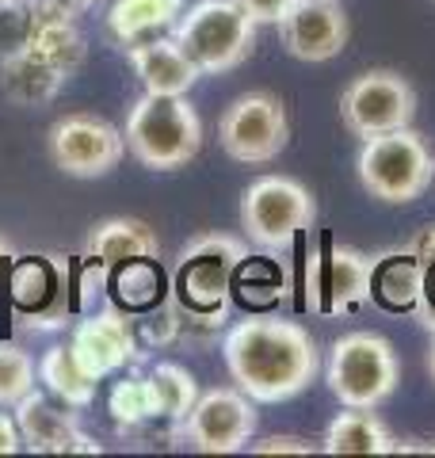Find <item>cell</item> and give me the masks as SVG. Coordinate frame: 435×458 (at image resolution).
Returning <instances> with one entry per match:
<instances>
[{"label":"cell","mask_w":435,"mask_h":458,"mask_svg":"<svg viewBox=\"0 0 435 458\" xmlns=\"http://www.w3.org/2000/svg\"><path fill=\"white\" fill-rule=\"evenodd\" d=\"M222 352L237 390L260 405H279V401L298 397L321 367L317 344L306 328L286 318H268V313L237 321L226 333Z\"/></svg>","instance_id":"1"},{"label":"cell","mask_w":435,"mask_h":458,"mask_svg":"<svg viewBox=\"0 0 435 458\" xmlns=\"http://www.w3.org/2000/svg\"><path fill=\"white\" fill-rule=\"evenodd\" d=\"M249 256L241 237L229 233H202L192 245H183L172 271V298L187 318L218 321L229 318V298H234V276L241 260Z\"/></svg>","instance_id":"2"},{"label":"cell","mask_w":435,"mask_h":458,"mask_svg":"<svg viewBox=\"0 0 435 458\" xmlns=\"http://www.w3.org/2000/svg\"><path fill=\"white\" fill-rule=\"evenodd\" d=\"M126 149L134 161L153 172L183 168L202 146V123L187 96H157L145 92L126 114Z\"/></svg>","instance_id":"3"},{"label":"cell","mask_w":435,"mask_h":458,"mask_svg":"<svg viewBox=\"0 0 435 458\" xmlns=\"http://www.w3.org/2000/svg\"><path fill=\"white\" fill-rule=\"evenodd\" d=\"M355 168L367 195L394 207L416 203L435 180V157L424 146V138L409 131V126L367 138L359 149Z\"/></svg>","instance_id":"4"},{"label":"cell","mask_w":435,"mask_h":458,"mask_svg":"<svg viewBox=\"0 0 435 458\" xmlns=\"http://www.w3.org/2000/svg\"><path fill=\"white\" fill-rule=\"evenodd\" d=\"M172 38L199 65V73H229L252 54L256 20L237 0H199L172 23Z\"/></svg>","instance_id":"5"},{"label":"cell","mask_w":435,"mask_h":458,"mask_svg":"<svg viewBox=\"0 0 435 458\" xmlns=\"http://www.w3.org/2000/svg\"><path fill=\"white\" fill-rule=\"evenodd\" d=\"M325 382L347 409H379L397 390L401 367L394 344L379 333H347L328 348Z\"/></svg>","instance_id":"6"},{"label":"cell","mask_w":435,"mask_h":458,"mask_svg":"<svg viewBox=\"0 0 435 458\" xmlns=\"http://www.w3.org/2000/svg\"><path fill=\"white\" fill-rule=\"evenodd\" d=\"M313 195L290 176H260L241 195V229L260 249L279 252L313 222Z\"/></svg>","instance_id":"7"},{"label":"cell","mask_w":435,"mask_h":458,"mask_svg":"<svg viewBox=\"0 0 435 458\" xmlns=\"http://www.w3.org/2000/svg\"><path fill=\"white\" fill-rule=\"evenodd\" d=\"M290 123L279 96L249 92L237 96L218 119V141L241 165H268L286 149Z\"/></svg>","instance_id":"8"},{"label":"cell","mask_w":435,"mask_h":458,"mask_svg":"<svg viewBox=\"0 0 435 458\" xmlns=\"http://www.w3.org/2000/svg\"><path fill=\"white\" fill-rule=\"evenodd\" d=\"M256 436V401L234 390V386H214L199 394L192 412L180 420V439L202 454H234L244 451Z\"/></svg>","instance_id":"9"},{"label":"cell","mask_w":435,"mask_h":458,"mask_svg":"<svg viewBox=\"0 0 435 458\" xmlns=\"http://www.w3.org/2000/svg\"><path fill=\"white\" fill-rule=\"evenodd\" d=\"M416 114V92L394 69H371L340 92V119L355 138L401 131Z\"/></svg>","instance_id":"10"},{"label":"cell","mask_w":435,"mask_h":458,"mask_svg":"<svg viewBox=\"0 0 435 458\" xmlns=\"http://www.w3.org/2000/svg\"><path fill=\"white\" fill-rule=\"evenodd\" d=\"M8 294H12V306H16V318L23 328L65 325L72 313L69 264L50 252L16 256L8 271Z\"/></svg>","instance_id":"11"},{"label":"cell","mask_w":435,"mask_h":458,"mask_svg":"<svg viewBox=\"0 0 435 458\" xmlns=\"http://www.w3.org/2000/svg\"><path fill=\"white\" fill-rule=\"evenodd\" d=\"M50 161L65 172V176L77 180H96L107 176V172L123 161L126 153V138L119 126H111L99 114H65L50 126Z\"/></svg>","instance_id":"12"},{"label":"cell","mask_w":435,"mask_h":458,"mask_svg":"<svg viewBox=\"0 0 435 458\" xmlns=\"http://www.w3.org/2000/svg\"><path fill=\"white\" fill-rule=\"evenodd\" d=\"M371 271L374 260L347 245H328L310 256L306 267V302L325 318L352 313L371 302Z\"/></svg>","instance_id":"13"},{"label":"cell","mask_w":435,"mask_h":458,"mask_svg":"<svg viewBox=\"0 0 435 458\" xmlns=\"http://www.w3.org/2000/svg\"><path fill=\"white\" fill-rule=\"evenodd\" d=\"M69 348L92 378H107V375H115V370H123V367L141 360V340L134 333V321L115 306L84 318L77 328H72Z\"/></svg>","instance_id":"14"},{"label":"cell","mask_w":435,"mask_h":458,"mask_svg":"<svg viewBox=\"0 0 435 458\" xmlns=\"http://www.w3.org/2000/svg\"><path fill=\"white\" fill-rule=\"evenodd\" d=\"M283 47L298 62H332L347 47V12L340 0H294V8L279 23Z\"/></svg>","instance_id":"15"},{"label":"cell","mask_w":435,"mask_h":458,"mask_svg":"<svg viewBox=\"0 0 435 458\" xmlns=\"http://www.w3.org/2000/svg\"><path fill=\"white\" fill-rule=\"evenodd\" d=\"M23 50L38 57L42 65L57 69V73L69 81L84 62V35L77 31V23H72V12L50 4V0H35Z\"/></svg>","instance_id":"16"},{"label":"cell","mask_w":435,"mask_h":458,"mask_svg":"<svg viewBox=\"0 0 435 458\" xmlns=\"http://www.w3.org/2000/svg\"><path fill=\"white\" fill-rule=\"evenodd\" d=\"M126 57H130V65H134L141 89L157 92V96H187L192 84L202 77L199 65L183 54V47L172 35L134 42V47H126Z\"/></svg>","instance_id":"17"},{"label":"cell","mask_w":435,"mask_h":458,"mask_svg":"<svg viewBox=\"0 0 435 458\" xmlns=\"http://www.w3.org/2000/svg\"><path fill=\"white\" fill-rule=\"evenodd\" d=\"M130 256H161V241L141 218H104L84 237V260L115 267Z\"/></svg>","instance_id":"18"},{"label":"cell","mask_w":435,"mask_h":458,"mask_svg":"<svg viewBox=\"0 0 435 458\" xmlns=\"http://www.w3.org/2000/svg\"><path fill=\"white\" fill-rule=\"evenodd\" d=\"M16 424H20V436H23V447L27 451H38V454H62L65 439L77 432V412H65L50 405L47 394L31 390L27 397L16 401Z\"/></svg>","instance_id":"19"},{"label":"cell","mask_w":435,"mask_h":458,"mask_svg":"<svg viewBox=\"0 0 435 458\" xmlns=\"http://www.w3.org/2000/svg\"><path fill=\"white\" fill-rule=\"evenodd\" d=\"M420 286H424V267H420L416 252L413 249H401V252H386L374 260L371 271V298L389 313H405V310H416V298H420Z\"/></svg>","instance_id":"20"},{"label":"cell","mask_w":435,"mask_h":458,"mask_svg":"<svg viewBox=\"0 0 435 458\" xmlns=\"http://www.w3.org/2000/svg\"><path fill=\"white\" fill-rule=\"evenodd\" d=\"M325 454H394V436L371 409H347L332 417L321 439Z\"/></svg>","instance_id":"21"},{"label":"cell","mask_w":435,"mask_h":458,"mask_svg":"<svg viewBox=\"0 0 435 458\" xmlns=\"http://www.w3.org/2000/svg\"><path fill=\"white\" fill-rule=\"evenodd\" d=\"M183 0H115L107 8V31L115 42L134 47V42L157 38V31H165L180 20Z\"/></svg>","instance_id":"22"},{"label":"cell","mask_w":435,"mask_h":458,"mask_svg":"<svg viewBox=\"0 0 435 458\" xmlns=\"http://www.w3.org/2000/svg\"><path fill=\"white\" fill-rule=\"evenodd\" d=\"M0 81H4V96L16 99L23 107L47 104V99H54V92L65 84V77L57 73V69L42 65L38 57H31L23 47L12 50L4 62H0Z\"/></svg>","instance_id":"23"},{"label":"cell","mask_w":435,"mask_h":458,"mask_svg":"<svg viewBox=\"0 0 435 458\" xmlns=\"http://www.w3.org/2000/svg\"><path fill=\"white\" fill-rule=\"evenodd\" d=\"M38 382H47V390L54 397H62L69 409L92 405V401H96V386H99V378H92L89 370H84V363L72 355L69 344H65V348H50L47 355H42Z\"/></svg>","instance_id":"24"},{"label":"cell","mask_w":435,"mask_h":458,"mask_svg":"<svg viewBox=\"0 0 435 458\" xmlns=\"http://www.w3.org/2000/svg\"><path fill=\"white\" fill-rule=\"evenodd\" d=\"M115 302L126 306L130 313H149L165 294V276L157 267V256H130L115 264L111 276Z\"/></svg>","instance_id":"25"},{"label":"cell","mask_w":435,"mask_h":458,"mask_svg":"<svg viewBox=\"0 0 435 458\" xmlns=\"http://www.w3.org/2000/svg\"><path fill=\"white\" fill-rule=\"evenodd\" d=\"M145 378H149V386H153L157 417L180 424L187 412H192L195 397H199V386H195V378H192V370H187V367H180V363H157Z\"/></svg>","instance_id":"26"},{"label":"cell","mask_w":435,"mask_h":458,"mask_svg":"<svg viewBox=\"0 0 435 458\" xmlns=\"http://www.w3.org/2000/svg\"><path fill=\"white\" fill-rule=\"evenodd\" d=\"M234 291L244 298L249 306H271L275 298L286 294V279L275 260H264V256H244L237 276H234Z\"/></svg>","instance_id":"27"},{"label":"cell","mask_w":435,"mask_h":458,"mask_svg":"<svg viewBox=\"0 0 435 458\" xmlns=\"http://www.w3.org/2000/svg\"><path fill=\"white\" fill-rule=\"evenodd\" d=\"M107 405H111V417L119 420L123 428H138V424L157 417L153 386H149V378H145V375H130L123 382H115Z\"/></svg>","instance_id":"28"},{"label":"cell","mask_w":435,"mask_h":458,"mask_svg":"<svg viewBox=\"0 0 435 458\" xmlns=\"http://www.w3.org/2000/svg\"><path fill=\"white\" fill-rule=\"evenodd\" d=\"M38 367L20 344L0 340V405H16L20 397L35 390Z\"/></svg>","instance_id":"29"},{"label":"cell","mask_w":435,"mask_h":458,"mask_svg":"<svg viewBox=\"0 0 435 458\" xmlns=\"http://www.w3.org/2000/svg\"><path fill=\"white\" fill-rule=\"evenodd\" d=\"M413 313H416V321L435 336V264L424 267V286H420V298H416Z\"/></svg>","instance_id":"30"},{"label":"cell","mask_w":435,"mask_h":458,"mask_svg":"<svg viewBox=\"0 0 435 458\" xmlns=\"http://www.w3.org/2000/svg\"><path fill=\"white\" fill-rule=\"evenodd\" d=\"M256 23H283V16L294 8V0H237Z\"/></svg>","instance_id":"31"},{"label":"cell","mask_w":435,"mask_h":458,"mask_svg":"<svg viewBox=\"0 0 435 458\" xmlns=\"http://www.w3.org/2000/svg\"><path fill=\"white\" fill-rule=\"evenodd\" d=\"M252 451L256 454H310L313 447L302 436H268V439L252 443Z\"/></svg>","instance_id":"32"},{"label":"cell","mask_w":435,"mask_h":458,"mask_svg":"<svg viewBox=\"0 0 435 458\" xmlns=\"http://www.w3.org/2000/svg\"><path fill=\"white\" fill-rule=\"evenodd\" d=\"M23 447V436H20V424L16 417L0 412V454H16Z\"/></svg>","instance_id":"33"},{"label":"cell","mask_w":435,"mask_h":458,"mask_svg":"<svg viewBox=\"0 0 435 458\" xmlns=\"http://www.w3.org/2000/svg\"><path fill=\"white\" fill-rule=\"evenodd\" d=\"M413 252H416V260H420V267H428V264H435V225H428L424 233H420L413 245H409Z\"/></svg>","instance_id":"34"},{"label":"cell","mask_w":435,"mask_h":458,"mask_svg":"<svg viewBox=\"0 0 435 458\" xmlns=\"http://www.w3.org/2000/svg\"><path fill=\"white\" fill-rule=\"evenodd\" d=\"M50 4H57V8H65V12H72V16H81V12H89V8H96V0H50Z\"/></svg>","instance_id":"35"},{"label":"cell","mask_w":435,"mask_h":458,"mask_svg":"<svg viewBox=\"0 0 435 458\" xmlns=\"http://www.w3.org/2000/svg\"><path fill=\"white\" fill-rule=\"evenodd\" d=\"M12 260H16V252H12V241L0 233V279H4V267H8Z\"/></svg>","instance_id":"36"},{"label":"cell","mask_w":435,"mask_h":458,"mask_svg":"<svg viewBox=\"0 0 435 458\" xmlns=\"http://www.w3.org/2000/svg\"><path fill=\"white\" fill-rule=\"evenodd\" d=\"M428 375H431V382H435V340H431V352H428Z\"/></svg>","instance_id":"37"},{"label":"cell","mask_w":435,"mask_h":458,"mask_svg":"<svg viewBox=\"0 0 435 458\" xmlns=\"http://www.w3.org/2000/svg\"><path fill=\"white\" fill-rule=\"evenodd\" d=\"M23 0H0V12H8V8H20Z\"/></svg>","instance_id":"38"},{"label":"cell","mask_w":435,"mask_h":458,"mask_svg":"<svg viewBox=\"0 0 435 458\" xmlns=\"http://www.w3.org/2000/svg\"><path fill=\"white\" fill-rule=\"evenodd\" d=\"M428 454H435V443H431V447H428Z\"/></svg>","instance_id":"39"},{"label":"cell","mask_w":435,"mask_h":458,"mask_svg":"<svg viewBox=\"0 0 435 458\" xmlns=\"http://www.w3.org/2000/svg\"><path fill=\"white\" fill-rule=\"evenodd\" d=\"M431 183H435V180H431Z\"/></svg>","instance_id":"40"}]
</instances>
